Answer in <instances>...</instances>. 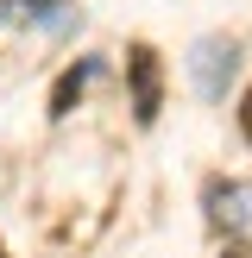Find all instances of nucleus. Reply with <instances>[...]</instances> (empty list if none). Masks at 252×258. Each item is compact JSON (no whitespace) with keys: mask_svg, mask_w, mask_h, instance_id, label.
<instances>
[{"mask_svg":"<svg viewBox=\"0 0 252 258\" xmlns=\"http://www.w3.org/2000/svg\"><path fill=\"white\" fill-rule=\"evenodd\" d=\"M233 70H239V44H233V38H202V44L189 50V76H196V88H202L208 101L227 95Z\"/></svg>","mask_w":252,"mask_h":258,"instance_id":"obj_1","label":"nucleus"},{"mask_svg":"<svg viewBox=\"0 0 252 258\" xmlns=\"http://www.w3.org/2000/svg\"><path fill=\"white\" fill-rule=\"evenodd\" d=\"M126 82H133V120L151 126L158 107H164V76H158V50H151V44L126 50Z\"/></svg>","mask_w":252,"mask_h":258,"instance_id":"obj_2","label":"nucleus"},{"mask_svg":"<svg viewBox=\"0 0 252 258\" xmlns=\"http://www.w3.org/2000/svg\"><path fill=\"white\" fill-rule=\"evenodd\" d=\"M208 214H214V227H246L252 221V189H239V183H208Z\"/></svg>","mask_w":252,"mask_h":258,"instance_id":"obj_3","label":"nucleus"},{"mask_svg":"<svg viewBox=\"0 0 252 258\" xmlns=\"http://www.w3.org/2000/svg\"><path fill=\"white\" fill-rule=\"evenodd\" d=\"M0 19H32V25H63V0H0Z\"/></svg>","mask_w":252,"mask_h":258,"instance_id":"obj_4","label":"nucleus"},{"mask_svg":"<svg viewBox=\"0 0 252 258\" xmlns=\"http://www.w3.org/2000/svg\"><path fill=\"white\" fill-rule=\"evenodd\" d=\"M95 70H101V63L88 57V63H76V70H63V76H57V88H50V113H57V120L76 107V95H82V82H88Z\"/></svg>","mask_w":252,"mask_h":258,"instance_id":"obj_5","label":"nucleus"},{"mask_svg":"<svg viewBox=\"0 0 252 258\" xmlns=\"http://www.w3.org/2000/svg\"><path fill=\"white\" fill-rule=\"evenodd\" d=\"M239 133H246V145H252V88H246V101H239Z\"/></svg>","mask_w":252,"mask_h":258,"instance_id":"obj_6","label":"nucleus"},{"mask_svg":"<svg viewBox=\"0 0 252 258\" xmlns=\"http://www.w3.org/2000/svg\"><path fill=\"white\" fill-rule=\"evenodd\" d=\"M227 258H252V252H246V246H227Z\"/></svg>","mask_w":252,"mask_h":258,"instance_id":"obj_7","label":"nucleus"},{"mask_svg":"<svg viewBox=\"0 0 252 258\" xmlns=\"http://www.w3.org/2000/svg\"><path fill=\"white\" fill-rule=\"evenodd\" d=\"M0 258H7V252H0Z\"/></svg>","mask_w":252,"mask_h":258,"instance_id":"obj_8","label":"nucleus"}]
</instances>
